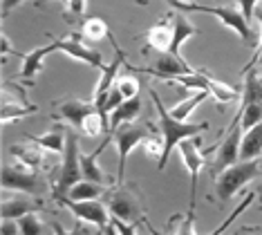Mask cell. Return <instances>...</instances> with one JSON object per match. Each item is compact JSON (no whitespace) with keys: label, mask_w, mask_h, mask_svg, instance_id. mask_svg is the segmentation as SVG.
Returning <instances> with one entry per match:
<instances>
[{"label":"cell","mask_w":262,"mask_h":235,"mask_svg":"<svg viewBox=\"0 0 262 235\" xmlns=\"http://www.w3.org/2000/svg\"><path fill=\"white\" fill-rule=\"evenodd\" d=\"M255 5H258V0H237V7H240V11L244 14L247 20H251V18H253Z\"/></svg>","instance_id":"cell-36"},{"label":"cell","mask_w":262,"mask_h":235,"mask_svg":"<svg viewBox=\"0 0 262 235\" xmlns=\"http://www.w3.org/2000/svg\"><path fill=\"white\" fill-rule=\"evenodd\" d=\"M54 52H61L58 40H52L50 45H43V47H36V50H32V52L20 54V58H23L20 78H23V81H25V83H34V78L43 72L45 58L50 56V54H54Z\"/></svg>","instance_id":"cell-16"},{"label":"cell","mask_w":262,"mask_h":235,"mask_svg":"<svg viewBox=\"0 0 262 235\" xmlns=\"http://www.w3.org/2000/svg\"><path fill=\"white\" fill-rule=\"evenodd\" d=\"M58 40V47H61V52L63 54H68L70 58H74V61H81V63H85V65H90V68H103V56H101L99 52H94L90 50L85 43H81L83 40V36L81 32L79 34H70V36H65V38H56Z\"/></svg>","instance_id":"cell-15"},{"label":"cell","mask_w":262,"mask_h":235,"mask_svg":"<svg viewBox=\"0 0 262 235\" xmlns=\"http://www.w3.org/2000/svg\"><path fill=\"white\" fill-rule=\"evenodd\" d=\"M54 108H56V112L52 114V119L72 125L74 130H81L88 114L99 110V108L94 105V101H83V99H76V96H65V99L56 101Z\"/></svg>","instance_id":"cell-11"},{"label":"cell","mask_w":262,"mask_h":235,"mask_svg":"<svg viewBox=\"0 0 262 235\" xmlns=\"http://www.w3.org/2000/svg\"><path fill=\"white\" fill-rule=\"evenodd\" d=\"M83 179V170H81V150H79V137L74 130H68V141H65V150H63V164L58 168V177L52 184L50 197L52 202L63 204L68 200L70 188Z\"/></svg>","instance_id":"cell-2"},{"label":"cell","mask_w":262,"mask_h":235,"mask_svg":"<svg viewBox=\"0 0 262 235\" xmlns=\"http://www.w3.org/2000/svg\"><path fill=\"white\" fill-rule=\"evenodd\" d=\"M81 36H83V40H90V43H99V40H103V38L112 40L108 20L101 16H88L81 25Z\"/></svg>","instance_id":"cell-23"},{"label":"cell","mask_w":262,"mask_h":235,"mask_svg":"<svg viewBox=\"0 0 262 235\" xmlns=\"http://www.w3.org/2000/svg\"><path fill=\"white\" fill-rule=\"evenodd\" d=\"M150 123L141 125V123H135V121H128V123H121L119 128L112 132L115 137V146H117V153H119V164H117V184H123V177H126V161L130 153L139 146L141 141L150 135Z\"/></svg>","instance_id":"cell-6"},{"label":"cell","mask_w":262,"mask_h":235,"mask_svg":"<svg viewBox=\"0 0 262 235\" xmlns=\"http://www.w3.org/2000/svg\"><path fill=\"white\" fill-rule=\"evenodd\" d=\"M240 125L242 130H249L253 125H258L262 121V101L258 103H247V105H240Z\"/></svg>","instance_id":"cell-29"},{"label":"cell","mask_w":262,"mask_h":235,"mask_svg":"<svg viewBox=\"0 0 262 235\" xmlns=\"http://www.w3.org/2000/svg\"><path fill=\"white\" fill-rule=\"evenodd\" d=\"M172 34H175V20H172V14H166L157 25H152L146 32V45L148 50L164 54L172 50Z\"/></svg>","instance_id":"cell-17"},{"label":"cell","mask_w":262,"mask_h":235,"mask_svg":"<svg viewBox=\"0 0 262 235\" xmlns=\"http://www.w3.org/2000/svg\"><path fill=\"white\" fill-rule=\"evenodd\" d=\"M168 5H172L175 9H182V11H202V14H211L215 16L224 27L233 29V32L242 38L244 45L249 47H255L260 38H255V34L251 32L249 27V20L244 18V14L240 11V7H229V5H220V7H204V5H195L193 3H180V0H166Z\"/></svg>","instance_id":"cell-3"},{"label":"cell","mask_w":262,"mask_h":235,"mask_svg":"<svg viewBox=\"0 0 262 235\" xmlns=\"http://www.w3.org/2000/svg\"><path fill=\"white\" fill-rule=\"evenodd\" d=\"M38 108L27 103L25 96H23L20 101H9V96L3 94V110H0V119H3V123H9L11 119H20V117H27V114H34Z\"/></svg>","instance_id":"cell-24"},{"label":"cell","mask_w":262,"mask_h":235,"mask_svg":"<svg viewBox=\"0 0 262 235\" xmlns=\"http://www.w3.org/2000/svg\"><path fill=\"white\" fill-rule=\"evenodd\" d=\"M172 20H175V34H172V50H170V52L177 54V56H182V54H180L182 45L186 43L188 38H193V36L198 34V27H195L186 16H184L182 9L172 14Z\"/></svg>","instance_id":"cell-21"},{"label":"cell","mask_w":262,"mask_h":235,"mask_svg":"<svg viewBox=\"0 0 262 235\" xmlns=\"http://www.w3.org/2000/svg\"><path fill=\"white\" fill-rule=\"evenodd\" d=\"M258 101H262V72H255L251 68V70H247V78H244L242 105L258 103Z\"/></svg>","instance_id":"cell-27"},{"label":"cell","mask_w":262,"mask_h":235,"mask_svg":"<svg viewBox=\"0 0 262 235\" xmlns=\"http://www.w3.org/2000/svg\"><path fill=\"white\" fill-rule=\"evenodd\" d=\"M27 141L36 143V146L47 150V153L61 155L65 150V141H68V128L61 125V123H56V125H52L47 132H43V135H27Z\"/></svg>","instance_id":"cell-18"},{"label":"cell","mask_w":262,"mask_h":235,"mask_svg":"<svg viewBox=\"0 0 262 235\" xmlns=\"http://www.w3.org/2000/svg\"><path fill=\"white\" fill-rule=\"evenodd\" d=\"M262 155V121L253 128L244 130L242 135V146H240V159H258Z\"/></svg>","instance_id":"cell-22"},{"label":"cell","mask_w":262,"mask_h":235,"mask_svg":"<svg viewBox=\"0 0 262 235\" xmlns=\"http://www.w3.org/2000/svg\"><path fill=\"white\" fill-rule=\"evenodd\" d=\"M141 108H144V103H141V96H130V99H123L121 103H119L115 110L110 112V132H115L121 123H128V121H135L137 117H139Z\"/></svg>","instance_id":"cell-19"},{"label":"cell","mask_w":262,"mask_h":235,"mask_svg":"<svg viewBox=\"0 0 262 235\" xmlns=\"http://www.w3.org/2000/svg\"><path fill=\"white\" fill-rule=\"evenodd\" d=\"M139 228V222H128V220H121V218H110V224L105 226L103 233H121V235H133L137 233Z\"/></svg>","instance_id":"cell-30"},{"label":"cell","mask_w":262,"mask_h":235,"mask_svg":"<svg viewBox=\"0 0 262 235\" xmlns=\"http://www.w3.org/2000/svg\"><path fill=\"white\" fill-rule=\"evenodd\" d=\"M108 208L115 218H121L128 222H146L141 193L137 190L135 186L117 184V188L108 195Z\"/></svg>","instance_id":"cell-7"},{"label":"cell","mask_w":262,"mask_h":235,"mask_svg":"<svg viewBox=\"0 0 262 235\" xmlns=\"http://www.w3.org/2000/svg\"><path fill=\"white\" fill-rule=\"evenodd\" d=\"M61 206H65L70 213L74 215L76 220H83V222H90L92 226H97L99 231H105V226L110 224V208L108 204H101L99 200H65Z\"/></svg>","instance_id":"cell-9"},{"label":"cell","mask_w":262,"mask_h":235,"mask_svg":"<svg viewBox=\"0 0 262 235\" xmlns=\"http://www.w3.org/2000/svg\"><path fill=\"white\" fill-rule=\"evenodd\" d=\"M206 99H208V92H206V90H193L190 94H186V99H184L182 103H177V105L170 108V114H172L175 119H180V121H186L188 114H193L202 103H204Z\"/></svg>","instance_id":"cell-25"},{"label":"cell","mask_w":262,"mask_h":235,"mask_svg":"<svg viewBox=\"0 0 262 235\" xmlns=\"http://www.w3.org/2000/svg\"><path fill=\"white\" fill-rule=\"evenodd\" d=\"M117 86H119V90L123 92L126 99L139 94V81H137L135 76H130V74H119L117 76Z\"/></svg>","instance_id":"cell-31"},{"label":"cell","mask_w":262,"mask_h":235,"mask_svg":"<svg viewBox=\"0 0 262 235\" xmlns=\"http://www.w3.org/2000/svg\"><path fill=\"white\" fill-rule=\"evenodd\" d=\"M0 186L3 190H14V193H29V195H45L47 184L45 179L36 173V168H29L25 164H5L0 173Z\"/></svg>","instance_id":"cell-5"},{"label":"cell","mask_w":262,"mask_h":235,"mask_svg":"<svg viewBox=\"0 0 262 235\" xmlns=\"http://www.w3.org/2000/svg\"><path fill=\"white\" fill-rule=\"evenodd\" d=\"M0 233L3 235H18L20 233V226H18V220H0Z\"/></svg>","instance_id":"cell-35"},{"label":"cell","mask_w":262,"mask_h":235,"mask_svg":"<svg viewBox=\"0 0 262 235\" xmlns=\"http://www.w3.org/2000/svg\"><path fill=\"white\" fill-rule=\"evenodd\" d=\"M148 94H150L152 103H155V110H157V119H159V132L164 137V153L157 161V168L164 170L166 164H168V157L172 155V150L180 146V141L188 139V137H198L202 130L208 128V123H186V121H180L170 114V110H166V105L162 103V99L157 96L152 88H148Z\"/></svg>","instance_id":"cell-1"},{"label":"cell","mask_w":262,"mask_h":235,"mask_svg":"<svg viewBox=\"0 0 262 235\" xmlns=\"http://www.w3.org/2000/svg\"><path fill=\"white\" fill-rule=\"evenodd\" d=\"M23 0H3V18H7L11 14V9H16Z\"/></svg>","instance_id":"cell-38"},{"label":"cell","mask_w":262,"mask_h":235,"mask_svg":"<svg viewBox=\"0 0 262 235\" xmlns=\"http://www.w3.org/2000/svg\"><path fill=\"white\" fill-rule=\"evenodd\" d=\"M240 146H242V125H240V112H237L233 123L226 128L224 139L215 146L217 155H215V161H213L211 173L217 175V173H222L224 168L237 164V161H240Z\"/></svg>","instance_id":"cell-8"},{"label":"cell","mask_w":262,"mask_h":235,"mask_svg":"<svg viewBox=\"0 0 262 235\" xmlns=\"http://www.w3.org/2000/svg\"><path fill=\"white\" fill-rule=\"evenodd\" d=\"M68 9L72 16H83L88 9V0H68Z\"/></svg>","instance_id":"cell-37"},{"label":"cell","mask_w":262,"mask_h":235,"mask_svg":"<svg viewBox=\"0 0 262 235\" xmlns=\"http://www.w3.org/2000/svg\"><path fill=\"white\" fill-rule=\"evenodd\" d=\"M32 143V141H29ZM9 153L11 157H14L16 161H20V164H25L29 168H40L45 164V153L47 150H43L40 146H36V143H32V146H23V143H11L9 146Z\"/></svg>","instance_id":"cell-20"},{"label":"cell","mask_w":262,"mask_h":235,"mask_svg":"<svg viewBox=\"0 0 262 235\" xmlns=\"http://www.w3.org/2000/svg\"><path fill=\"white\" fill-rule=\"evenodd\" d=\"M262 177V166L258 159L237 161V164L224 168L222 173L215 175V195L220 202H229L235 193H240L244 186L253 179Z\"/></svg>","instance_id":"cell-4"},{"label":"cell","mask_w":262,"mask_h":235,"mask_svg":"<svg viewBox=\"0 0 262 235\" xmlns=\"http://www.w3.org/2000/svg\"><path fill=\"white\" fill-rule=\"evenodd\" d=\"M45 204L40 197L29 195V193H16L11 197H5L0 204V220H20L23 215L32 213V210H43Z\"/></svg>","instance_id":"cell-13"},{"label":"cell","mask_w":262,"mask_h":235,"mask_svg":"<svg viewBox=\"0 0 262 235\" xmlns=\"http://www.w3.org/2000/svg\"><path fill=\"white\" fill-rule=\"evenodd\" d=\"M255 18H258V23H260V40H258V54H255L253 56V61L247 65V68H244V72L247 70H251L255 63H260L262 65V11H255Z\"/></svg>","instance_id":"cell-34"},{"label":"cell","mask_w":262,"mask_h":235,"mask_svg":"<svg viewBox=\"0 0 262 235\" xmlns=\"http://www.w3.org/2000/svg\"><path fill=\"white\" fill-rule=\"evenodd\" d=\"M253 200H255V193H249V195H247V197H244V200L240 202V206H237V208L233 210V213H231V215H229V218H226V220H224V224H222V226H220V228H215V233H222V231H224V228H226V226H229V224H231V222H233L235 218H240V215L244 213V210H247L249 206H251V202H253Z\"/></svg>","instance_id":"cell-33"},{"label":"cell","mask_w":262,"mask_h":235,"mask_svg":"<svg viewBox=\"0 0 262 235\" xmlns=\"http://www.w3.org/2000/svg\"><path fill=\"white\" fill-rule=\"evenodd\" d=\"M38 3H40V0H38ZM61 3H68V0H61Z\"/></svg>","instance_id":"cell-41"},{"label":"cell","mask_w":262,"mask_h":235,"mask_svg":"<svg viewBox=\"0 0 262 235\" xmlns=\"http://www.w3.org/2000/svg\"><path fill=\"white\" fill-rule=\"evenodd\" d=\"M135 72H139V74H152V76L162 78V81H170V78H175L180 74H190V72H195V70L190 68L182 56H177V54H172V52H164L155 58L152 68H141V70L137 68Z\"/></svg>","instance_id":"cell-12"},{"label":"cell","mask_w":262,"mask_h":235,"mask_svg":"<svg viewBox=\"0 0 262 235\" xmlns=\"http://www.w3.org/2000/svg\"><path fill=\"white\" fill-rule=\"evenodd\" d=\"M112 45H115V50H117V58L110 65H103V68H101V76H99L97 86H94V94H92V101L99 110H103L105 101H108V92L112 90V86H115V81L119 76V68H121V63H126V54L119 50V45L115 40H112Z\"/></svg>","instance_id":"cell-14"},{"label":"cell","mask_w":262,"mask_h":235,"mask_svg":"<svg viewBox=\"0 0 262 235\" xmlns=\"http://www.w3.org/2000/svg\"><path fill=\"white\" fill-rule=\"evenodd\" d=\"M180 3H193V0H180Z\"/></svg>","instance_id":"cell-40"},{"label":"cell","mask_w":262,"mask_h":235,"mask_svg":"<svg viewBox=\"0 0 262 235\" xmlns=\"http://www.w3.org/2000/svg\"><path fill=\"white\" fill-rule=\"evenodd\" d=\"M141 146H144L148 157H152V159L159 161V157H162V153H164V137H162V139H157V137L150 132V135H148L146 139L141 141Z\"/></svg>","instance_id":"cell-32"},{"label":"cell","mask_w":262,"mask_h":235,"mask_svg":"<svg viewBox=\"0 0 262 235\" xmlns=\"http://www.w3.org/2000/svg\"><path fill=\"white\" fill-rule=\"evenodd\" d=\"M40 210H32V213L23 215L18 220V226H20V235H40V233H50L52 228L40 220Z\"/></svg>","instance_id":"cell-28"},{"label":"cell","mask_w":262,"mask_h":235,"mask_svg":"<svg viewBox=\"0 0 262 235\" xmlns=\"http://www.w3.org/2000/svg\"><path fill=\"white\" fill-rule=\"evenodd\" d=\"M182 155V161L186 166V170L190 175V210H195V197H198V179H200V173L204 168V159H206V153L200 148V139L195 137H188V139L180 141L177 146Z\"/></svg>","instance_id":"cell-10"},{"label":"cell","mask_w":262,"mask_h":235,"mask_svg":"<svg viewBox=\"0 0 262 235\" xmlns=\"http://www.w3.org/2000/svg\"><path fill=\"white\" fill-rule=\"evenodd\" d=\"M7 54H18V52H16L14 47L9 45V38H7V36H5V34H3V56H7Z\"/></svg>","instance_id":"cell-39"},{"label":"cell","mask_w":262,"mask_h":235,"mask_svg":"<svg viewBox=\"0 0 262 235\" xmlns=\"http://www.w3.org/2000/svg\"><path fill=\"white\" fill-rule=\"evenodd\" d=\"M105 193V184H99V182H92V179H79L72 188H70L68 197L70 200H99L101 195Z\"/></svg>","instance_id":"cell-26"}]
</instances>
